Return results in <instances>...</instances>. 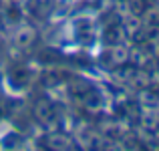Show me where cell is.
I'll list each match as a JSON object with an SVG mask.
<instances>
[{
	"mask_svg": "<svg viewBox=\"0 0 159 151\" xmlns=\"http://www.w3.org/2000/svg\"><path fill=\"white\" fill-rule=\"evenodd\" d=\"M62 2H75V0H62Z\"/></svg>",
	"mask_w": 159,
	"mask_h": 151,
	"instance_id": "1",
	"label": "cell"
}]
</instances>
